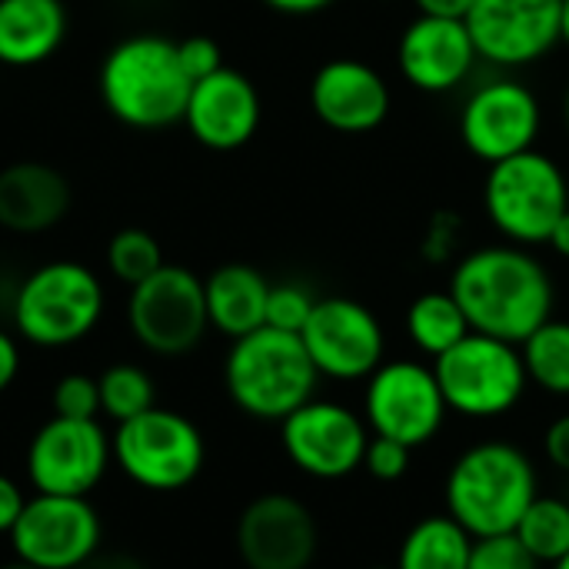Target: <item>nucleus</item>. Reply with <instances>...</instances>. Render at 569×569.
<instances>
[{"label": "nucleus", "mask_w": 569, "mask_h": 569, "mask_svg": "<svg viewBox=\"0 0 569 569\" xmlns=\"http://www.w3.org/2000/svg\"><path fill=\"white\" fill-rule=\"evenodd\" d=\"M450 293L473 333L517 347L553 317V280L547 267L517 243L467 253L453 267Z\"/></svg>", "instance_id": "1"}, {"label": "nucleus", "mask_w": 569, "mask_h": 569, "mask_svg": "<svg viewBox=\"0 0 569 569\" xmlns=\"http://www.w3.org/2000/svg\"><path fill=\"white\" fill-rule=\"evenodd\" d=\"M97 80L103 107L133 130H163L183 120L193 87L177 43L157 33H133L110 47Z\"/></svg>", "instance_id": "2"}, {"label": "nucleus", "mask_w": 569, "mask_h": 569, "mask_svg": "<svg viewBox=\"0 0 569 569\" xmlns=\"http://www.w3.org/2000/svg\"><path fill=\"white\" fill-rule=\"evenodd\" d=\"M537 500L530 457L503 440H487L457 457L447 477V513L473 537L513 533Z\"/></svg>", "instance_id": "3"}, {"label": "nucleus", "mask_w": 569, "mask_h": 569, "mask_svg": "<svg viewBox=\"0 0 569 569\" xmlns=\"http://www.w3.org/2000/svg\"><path fill=\"white\" fill-rule=\"evenodd\" d=\"M317 367L300 333L260 327L233 340L223 360V387L237 410L253 420L280 423L297 407L313 400Z\"/></svg>", "instance_id": "4"}, {"label": "nucleus", "mask_w": 569, "mask_h": 569, "mask_svg": "<svg viewBox=\"0 0 569 569\" xmlns=\"http://www.w3.org/2000/svg\"><path fill=\"white\" fill-rule=\"evenodd\" d=\"M107 307L100 277L77 260H53L23 277L13 293V330L43 350L73 347L93 333Z\"/></svg>", "instance_id": "5"}, {"label": "nucleus", "mask_w": 569, "mask_h": 569, "mask_svg": "<svg viewBox=\"0 0 569 569\" xmlns=\"http://www.w3.org/2000/svg\"><path fill=\"white\" fill-rule=\"evenodd\" d=\"M483 207L490 223L517 247L550 240L553 223L569 210V183L560 163L540 150H523L490 163L483 183Z\"/></svg>", "instance_id": "6"}, {"label": "nucleus", "mask_w": 569, "mask_h": 569, "mask_svg": "<svg viewBox=\"0 0 569 569\" xmlns=\"http://www.w3.org/2000/svg\"><path fill=\"white\" fill-rule=\"evenodd\" d=\"M110 447L113 467L150 493H177L190 487L207 460V443L197 423L163 407L117 423Z\"/></svg>", "instance_id": "7"}, {"label": "nucleus", "mask_w": 569, "mask_h": 569, "mask_svg": "<svg viewBox=\"0 0 569 569\" xmlns=\"http://www.w3.org/2000/svg\"><path fill=\"white\" fill-rule=\"evenodd\" d=\"M433 373L447 410L470 420H493L510 413L530 383L517 343L473 330L433 360Z\"/></svg>", "instance_id": "8"}, {"label": "nucleus", "mask_w": 569, "mask_h": 569, "mask_svg": "<svg viewBox=\"0 0 569 569\" xmlns=\"http://www.w3.org/2000/svg\"><path fill=\"white\" fill-rule=\"evenodd\" d=\"M127 323L133 340L157 357L190 353L210 330L203 280L177 263H163L153 277L130 287Z\"/></svg>", "instance_id": "9"}, {"label": "nucleus", "mask_w": 569, "mask_h": 569, "mask_svg": "<svg viewBox=\"0 0 569 569\" xmlns=\"http://www.w3.org/2000/svg\"><path fill=\"white\" fill-rule=\"evenodd\" d=\"M17 560L40 569H77L100 553L103 520L87 497L33 493L10 530Z\"/></svg>", "instance_id": "10"}, {"label": "nucleus", "mask_w": 569, "mask_h": 569, "mask_svg": "<svg viewBox=\"0 0 569 569\" xmlns=\"http://www.w3.org/2000/svg\"><path fill=\"white\" fill-rule=\"evenodd\" d=\"M113 463V447L100 420L50 417L27 443V480L33 493L90 497Z\"/></svg>", "instance_id": "11"}, {"label": "nucleus", "mask_w": 569, "mask_h": 569, "mask_svg": "<svg viewBox=\"0 0 569 569\" xmlns=\"http://www.w3.org/2000/svg\"><path fill=\"white\" fill-rule=\"evenodd\" d=\"M363 413L377 437H390L417 450L440 433L450 410L433 367L417 360H390L370 373Z\"/></svg>", "instance_id": "12"}, {"label": "nucleus", "mask_w": 569, "mask_h": 569, "mask_svg": "<svg viewBox=\"0 0 569 569\" xmlns=\"http://www.w3.org/2000/svg\"><path fill=\"white\" fill-rule=\"evenodd\" d=\"M280 440L300 473L313 480H343L363 467L370 427L343 403L307 400L280 420Z\"/></svg>", "instance_id": "13"}, {"label": "nucleus", "mask_w": 569, "mask_h": 569, "mask_svg": "<svg viewBox=\"0 0 569 569\" xmlns=\"http://www.w3.org/2000/svg\"><path fill=\"white\" fill-rule=\"evenodd\" d=\"M300 340L320 377L363 380L383 363L387 337L370 307L350 297L317 300Z\"/></svg>", "instance_id": "14"}, {"label": "nucleus", "mask_w": 569, "mask_h": 569, "mask_svg": "<svg viewBox=\"0 0 569 569\" xmlns=\"http://www.w3.org/2000/svg\"><path fill=\"white\" fill-rule=\"evenodd\" d=\"M543 113L537 93L520 80H487L480 83L460 110V140L483 160L500 163L523 150H533Z\"/></svg>", "instance_id": "15"}, {"label": "nucleus", "mask_w": 569, "mask_h": 569, "mask_svg": "<svg viewBox=\"0 0 569 569\" xmlns=\"http://www.w3.org/2000/svg\"><path fill=\"white\" fill-rule=\"evenodd\" d=\"M563 0H477L467 30L483 60L527 67L560 43Z\"/></svg>", "instance_id": "16"}, {"label": "nucleus", "mask_w": 569, "mask_h": 569, "mask_svg": "<svg viewBox=\"0 0 569 569\" xmlns=\"http://www.w3.org/2000/svg\"><path fill=\"white\" fill-rule=\"evenodd\" d=\"M317 543L313 513L290 493H263L237 520V553L247 569H307Z\"/></svg>", "instance_id": "17"}, {"label": "nucleus", "mask_w": 569, "mask_h": 569, "mask_svg": "<svg viewBox=\"0 0 569 569\" xmlns=\"http://www.w3.org/2000/svg\"><path fill=\"white\" fill-rule=\"evenodd\" d=\"M183 123L207 150H237L250 143L260 127V93L250 77L220 67L190 87Z\"/></svg>", "instance_id": "18"}, {"label": "nucleus", "mask_w": 569, "mask_h": 569, "mask_svg": "<svg viewBox=\"0 0 569 569\" xmlns=\"http://www.w3.org/2000/svg\"><path fill=\"white\" fill-rule=\"evenodd\" d=\"M477 47L467 30V20H443L420 13L407 23L397 43V63L403 80H410L423 93H447L457 90L473 63Z\"/></svg>", "instance_id": "19"}, {"label": "nucleus", "mask_w": 569, "mask_h": 569, "mask_svg": "<svg viewBox=\"0 0 569 569\" xmlns=\"http://www.w3.org/2000/svg\"><path fill=\"white\" fill-rule=\"evenodd\" d=\"M310 107L337 133H370L390 113V87L370 63L340 57L313 73Z\"/></svg>", "instance_id": "20"}, {"label": "nucleus", "mask_w": 569, "mask_h": 569, "mask_svg": "<svg viewBox=\"0 0 569 569\" xmlns=\"http://www.w3.org/2000/svg\"><path fill=\"white\" fill-rule=\"evenodd\" d=\"M70 210V183L47 163L20 160L0 170V227L10 233H43Z\"/></svg>", "instance_id": "21"}, {"label": "nucleus", "mask_w": 569, "mask_h": 569, "mask_svg": "<svg viewBox=\"0 0 569 569\" xmlns=\"http://www.w3.org/2000/svg\"><path fill=\"white\" fill-rule=\"evenodd\" d=\"M67 37L63 0H0V63L37 67Z\"/></svg>", "instance_id": "22"}, {"label": "nucleus", "mask_w": 569, "mask_h": 569, "mask_svg": "<svg viewBox=\"0 0 569 569\" xmlns=\"http://www.w3.org/2000/svg\"><path fill=\"white\" fill-rule=\"evenodd\" d=\"M210 327L230 340H240L267 327V277L250 263H223L203 280Z\"/></svg>", "instance_id": "23"}, {"label": "nucleus", "mask_w": 569, "mask_h": 569, "mask_svg": "<svg viewBox=\"0 0 569 569\" xmlns=\"http://www.w3.org/2000/svg\"><path fill=\"white\" fill-rule=\"evenodd\" d=\"M473 537L450 517H423L400 547L397 569H467Z\"/></svg>", "instance_id": "24"}, {"label": "nucleus", "mask_w": 569, "mask_h": 569, "mask_svg": "<svg viewBox=\"0 0 569 569\" xmlns=\"http://www.w3.org/2000/svg\"><path fill=\"white\" fill-rule=\"evenodd\" d=\"M407 333L420 353L437 360L440 353H447L450 347H457L470 333V323H467V317H463V310L450 290H430L410 303Z\"/></svg>", "instance_id": "25"}, {"label": "nucleus", "mask_w": 569, "mask_h": 569, "mask_svg": "<svg viewBox=\"0 0 569 569\" xmlns=\"http://www.w3.org/2000/svg\"><path fill=\"white\" fill-rule=\"evenodd\" d=\"M520 357L530 383L553 397H569V320H547L523 343Z\"/></svg>", "instance_id": "26"}, {"label": "nucleus", "mask_w": 569, "mask_h": 569, "mask_svg": "<svg viewBox=\"0 0 569 569\" xmlns=\"http://www.w3.org/2000/svg\"><path fill=\"white\" fill-rule=\"evenodd\" d=\"M517 540L533 553V560L543 563H560L569 553V500L557 497H540L527 507V513L517 523Z\"/></svg>", "instance_id": "27"}, {"label": "nucleus", "mask_w": 569, "mask_h": 569, "mask_svg": "<svg viewBox=\"0 0 569 569\" xmlns=\"http://www.w3.org/2000/svg\"><path fill=\"white\" fill-rule=\"evenodd\" d=\"M100 387V413L113 423H127L157 407V387L150 373L137 363H113L97 377Z\"/></svg>", "instance_id": "28"}, {"label": "nucleus", "mask_w": 569, "mask_h": 569, "mask_svg": "<svg viewBox=\"0 0 569 569\" xmlns=\"http://www.w3.org/2000/svg\"><path fill=\"white\" fill-rule=\"evenodd\" d=\"M163 267V250L153 233L140 227H123L107 243V270L123 283L137 287Z\"/></svg>", "instance_id": "29"}, {"label": "nucleus", "mask_w": 569, "mask_h": 569, "mask_svg": "<svg viewBox=\"0 0 569 569\" xmlns=\"http://www.w3.org/2000/svg\"><path fill=\"white\" fill-rule=\"evenodd\" d=\"M313 307H317V297L307 287H300V283H270L267 327L287 330V333H300L307 327Z\"/></svg>", "instance_id": "30"}, {"label": "nucleus", "mask_w": 569, "mask_h": 569, "mask_svg": "<svg viewBox=\"0 0 569 569\" xmlns=\"http://www.w3.org/2000/svg\"><path fill=\"white\" fill-rule=\"evenodd\" d=\"M50 403H53V417L97 420L100 417V387H97V377H87V373H67V377H60L53 383Z\"/></svg>", "instance_id": "31"}, {"label": "nucleus", "mask_w": 569, "mask_h": 569, "mask_svg": "<svg viewBox=\"0 0 569 569\" xmlns=\"http://www.w3.org/2000/svg\"><path fill=\"white\" fill-rule=\"evenodd\" d=\"M467 569H540V563L517 540V533H500V537H480V540H473Z\"/></svg>", "instance_id": "32"}, {"label": "nucleus", "mask_w": 569, "mask_h": 569, "mask_svg": "<svg viewBox=\"0 0 569 569\" xmlns=\"http://www.w3.org/2000/svg\"><path fill=\"white\" fill-rule=\"evenodd\" d=\"M410 447L400 443V440H390V437H370L367 443V453H363V470L373 477V480H400L407 470H410Z\"/></svg>", "instance_id": "33"}, {"label": "nucleus", "mask_w": 569, "mask_h": 569, "mask_svg": "<svg viewBox=\"0 0 569 569\" xmlns=\"http://www.w3.org/2000/svg\"><path fill=\"white\" fill-rule=\"evenodd\" d=\"M177 53H180V63L193 83L223 67V53H220L217 40H210V37H187L177 43Z\"/></svg>", "instance_id": "34"}, {"label": "nucleus", "mask_w": 569, "mask_h": 569, "mask_svg": "<svg viewBox=\"0 0 569 569\" xmlns=\"http://www.w3.org/2000/svg\"><path fill=\"white\" fill-rule=\"evenodd\" d=\"M457 237H460V220H457L450 210L433 213V220H430V227H427V237H423V243H420L423 260H430V263H447V260L457 253Z\"/></svg>", "instance_id": "35"}, {"label": "nucleus", "mask_w": 569, "mask_h": 569, "mask_svg": "<svg viewBox=\"0 0 569 569\" xmlns=\"http://www.w3.org/2000/svg\"><path fill=\"white\" fill-rule=\"evenodd\" d=\"M23 503H27V497H23L20 483L10 480L7 473H0V537H10L17 517L23 513Z\"/></svg>", "instance_id": "36"}, {"label": "nucleus", "mask_w": 569, "mask_h": 569, "mask_svg": "<svg viewBox=\"0 0 569 569\" xmlns=\"http://www.w3.org/2000/svg\"><path fill=\"white\" fill-rule=\"evenodd\" d=\"M543 447H547V457H550V463H553L557 470L569 473V413L550 423Z\"/></svg>", "instance_id": "37"}, {"label": "nucleus", "mask_w": 569, "mask_h": 569, "mask_svg": "<svg viewBox=\"0 0 569 569\" xmlns=\"http://www.w3.org/2000/svg\"><path fill=\"white\" fill-rule=\"evenodd\" d=\"M17 373H20V347L7 330H0V393L10 390Z\"/></svg>", "instance_id": "38"}, {"label": "nucleus", "mask_w": 569, "mask_h": 569, "mask_svg": "<svg viewBox=\"0 0 569 569\" xmlns=\"http://www.w3.org/2000/svg\"><path fill=\"white\" fill-rule=\"evenodd\" d=\"M420 13L427 17H443V20H467L477 0H413Z\"/></svg>", "instance_id": "39"}, {"label": "nucleus", "mask_w": 569, "mask_h": 569, "mask_svg": "<svg viewBox=\"0 0 569 569\" xmlns=\"http://www.w3.org/2000/svg\"><path fill=\"white\" fill-rule=\"evenodd\" d=\"M77 569H150L140 557H130V553H97L93 560H87L83 567Z\"/></svg>", "instance_id": "40"}, {"label": "nucleus", "mask_w": 569, "mask_h": 569, "mask_svg": "<svg viewBox=\"0 0 569 569\" xmlns=\"http://www.w3.org/2000/svg\"><path fill=\"white\" fill-rule=\"evenodd\" d=\"M267 7L280 10V13H290V17H307V13H320L327 10L330 3L337 0H263Z\"/></svg>", "instance_id": "41"}, {"label": "nucleus", "mask_w": 569, "mask_h": 569, "mask_svg": "<svg viewBox=\"0 0 569 569\" xmlns=\"http://www.w3.org/2000/svg\"><path fill=\"white\" fill-rule=\"evenodd\" d=\"M560 257H567L569 260V210L553 223V230H550V240H547Z\"/></svg>", "instance_id": "42"}, {"label": "nucleus", "mask_w": 569, "mask_h": 569, "mask_svg": "<svg viewBox=\"0 0 569 569\" xmlns=\"http://www.w3.org/2000/svg\"><path fill=\"white\" fill-rule=\"evenodd\" d=\"M560 40L569 47V0H563V23H560Z\"/></svg>", "instance_id": "43"}, {"label": "nucleus", "mask_w": 569, "mask_h": 569, "mask_svg": "<svg viewBox=\"0 0 569 569\" xmlns=\"http://www.w3.org/2000/svg\"><path fill=\"white\" fill-rule=\"evenodd\" d=\"M0 569H40V567H30V563H23V560H17V557H13L10 563H3Z\"/></svg>", "instance_id": "44"}, {"label": "nucleus", "mask_w": 569, "mask_h": 569, "mask_svg": "<svg viewBox=\"0 0 569 569\" xmlns=\"http://www.w3.org/2000/svg\"><path fill=\"white\" fill-rule=\"evenodd\" d=\"M553 569H569V553L560 560V563H553Z\"/></svg>", "instance_id": "45"}, {"label": "nucleus", "mask_w": 569, "mask_h": 569, "mask_svg": "<svg viewBox=\"0 0 569 569\" xmlns=\"http://www.w3.org/2000/svg\"><path fill=\"white\" fill-rule=\"evenodd\" d=\"M563 110H567V123H569V90H567V103H563Z\"/></svg>", "instance_id": "46"}, {"label": "nucleus", "mask_w": 569, "mask_h": 569, "mask_svg": "<svg viewBox=\"0 0 569 569\" xmlns=\"http://www.w3.org/2000/svg\"><path fill=\"white\" fill-rule=\"evenodd\" d=\"M373 569H397V567H373Z\"/></svg>", "instance_id": "47"}]
</instances>
